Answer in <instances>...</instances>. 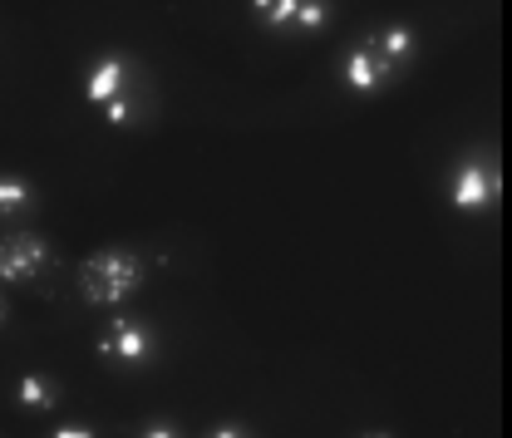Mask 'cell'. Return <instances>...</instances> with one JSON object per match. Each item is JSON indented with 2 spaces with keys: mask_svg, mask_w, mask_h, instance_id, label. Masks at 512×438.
<instances>
[{
  "mask_svg": "<svg viewBox=\"0 0 512 438\" xmlns=\"http://www.w3.org/2000/svg\"><path fill=\"white\" fill-rule=\"evenodd\" d=\"M84 99H89V109H99V119L128 128L143 114V104H148L143 64L119 55V50L99 55V60L89 64V74H84Z\"/></svg>",
  "mask_w": 512,
  "mask_h": 438,
  "instance_id": "cell-1",
  "label": "cell"
},
{
  "mask_svg": "<svg viewBox=\"0 0 512 438\" xmlns=\"http://www.w3.org/2000/svg\"><path fill=\"white\" fill-rule=\"evenodd\" d=\"M370 40H375V45H380V50H384V55H389L394 64H399V69H409V64H414V50H419V40H414V30H409V25H380V30H375Z\"/></svg>",
  "mask_w": 512,
  "mask_h": 438,
  "instance_id": "cell-8",
  "label": "cell"
},
{
  "mask_svg": "<svg viewBox=\"0 0 512 438\" xmlns=\"http://www.w3.org/2000/svg\"><path fill=\"white\" fill-rule=\"evenodd\" d=\"M493 183H498V173H493V168L468 163V168L458 173V183H453V202H458V207H478V202H488V197H493Z\"/></svg>",
  "mask_w": 512,
  "mask_h": 438,
  "instance_id": "cell-7",
  "label": "cell"
},
{
  "mask_svg": "<svg viewBox=\"0 0 512 438\" xmlns=\"http://www.w3.org/2000/svg\"><path fill=\"white\" fill-rule=\"evenodd\" d=\"M25 207H30V183L0 178V217H15V212H25Z\"/></svg>",
  "mask_w": 512,
  "mask_h": 438,
  "instance_id": "cell-9",
  "label": "cell"
},
{
  "mask_svg": "<svg viewBox=\"0 0 512 438\" xmlns=\"http://www.w3.org/2000/svg\"><path fill=\"white\" fill-rule=\"evenodd\" d=\"M55 438H94V434H84V429H60Z\"/></svg>",
  "mask_w": 512,
  "mask_h": 438,
  "instance_id": "cell-11",
  "label": "cell"
},
{
  "mask_svg": "<svg viewBox=\"0 0 512 438\" xmlns=\"http://www.w3.org/2000/svg\"><path fill=\"white\" fill-rule=\"evenodd\" d=\"M399 74H404V69L389 60L370 35H365L360 45H350L345 60H340V84H345L350 94H380V89H389Z\"/></svg>",
  "mask_w": 512,
  "mask_h": 438,
  "instance_id": "cell-4",
  "label": "cell"
},
{
  "mask_svg": "<svg viewBox=\"0 0 512 438\" xmlns=\"http://www.w3.org/2000/svg\"><path fill=\"white\" fill-rule=\"evenodd\" d=\"M508 242H512V232H508Z\"/></svg>",
  "mask_w": 512,
  "mask_h": 438,
  "instance_id": "cell-14",
  "label": "cell"
},
{
  "mask_svg": "<svg viewBox=\"0 0 512 438\" xmlns=\"http://www.w3.org/2000/svg\"><path fill=\"white\" fill-rule=\"evenodd\" d=\"M148 438H173V434H168V429H153V434H148Z\"/></svg>",
  "mask_w": 512,
  "mask_h": 438,
  "instance_id": "cell-12",
  "label": "cell"
},
{
  "mask_svg": "<svg viewBox=\"0 0 512 438\" xmlns=\"http://www.w3.org/2000/svg\"><path fill=\"white\" fill-rule=\"evenodd\" d=\"M138 286H143V256L138 251L109 247V251H94L79 266V296L89 306H119Z\"/></svg>",
  "mask_w": 512,
  "mask_h": 438,
  "instance_id": "cell-2",
  "label": "cell"
},
{
  "mask_svg": "<svg viewBox=\"0 0 512 438\" xmlns=\"http://www.w3.org/2000/svg\"><path fill=\"white\" fill-rule=\"evenodd\" d=\"M45 266H50V247L35 232L25 227L0 232V281H35L45 276Z\"/></svg>",
  "mask_w": 512,
  "mask_h": 438,
  "instance_id": "cell-5",
  "label": "cell"
},
{
  "mask_svg": "<svg viewBox=\"0 0 512 438\" xmlns=\"http://www.w3.org/2000/svg\"><path fill=\"white\" fill-rule=\"evenodd\" d=\"M99 355L114 360V365H143L153 355V335L138 325V320H114L104 335H99Z\"/></svg>",
  "mask_w": 512,
  "mask_h": 438,
  "instance_id": "cell-6",
  "label": "cell"
},
{
  "mask_svg": "<svg viewBox=\"0 0 512 438\" xmlns=\"http://www.w3.org/2000/svg\"><path fill=\"white\" fill-rule=\"evenodd\" d=\"M252 15L271 35H320L335 20L330 0H252Z\"/></svg>",
  "mask_w": 512,
  "mask_h": 438,
  "instance_id": "cell-3",
  "label": "cell"
},
{
  "mask_svg": "<svg viewBox=\"0 0 512 438\" xmlns=\"http://www.w3.org/2000/svg\"><path fill=\"white\" fill-rule=\"evenodd\" d=\"M0 320H5V296H0Z\"/></svg>",
  "mask_w": 512,
  "mask_h": 438,
  "instance_id": "cell-13",
  "label": "cell"
},
{
  "mask_svg": "<svg viewBox=\"0 0 512 438\" xmlns=\"http://www.w3.org/2000/svg\"><path fill=\"white\" fill-rule=\"evenodd\" d=\"M55 399H60V389H55L50 379L30 375L25 384H20V404H30V409H45V404H55Z\"/></svg>",
  "mask_w": 512,
  "mask_h": 438,
  "instance_id": "cell-10",
  "label": "cell"
}]
</instances>
